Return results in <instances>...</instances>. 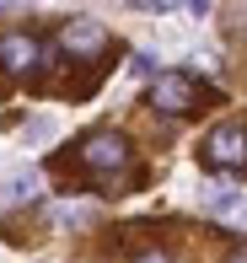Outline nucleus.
I'll list each match as a JSON object with an SVG mask.
<instances>
[{
	"mask_svg": "<svg viewBox=\"0 0 247 263\" xmlns=\"http://www.w3.org/2000/svg\"><path fill=\"white\" fill-rule=\"evenodd\" d=\"M204 161H215V166H247V129L242 124H220V129H210V140H204Z\"/></svg>",
	"mask_w": 247,
	"mask_h": 263,
	"instance_id": "1",
	"label": "nucleus"
},
{
	"mask_svg": "<svg viewBox=\"0 0 247 263\" xmlns=\"http://www.w3.org/2000/svg\"><path fill=\"white\" fill-rule=\"evenodd\" d=\"M150 102H156L161 113L183 118V113H194V107H199V91H194V81H188V76H156V86H150Z\"/></svg>",
	"mask_w": 247,
	"mask_h": 263,
	"instance_id": "2",
	"label": "nucleus"
},
{
	"mask_svg": "<svg viewBox=\"0 0 247 263\" xmlns=\"http://www.w3.org/2000/svg\"><path fill=\"white\" fill-rule=\"evenodd\" d=\"M81 161H86L91 172H119V166L129 161V140L113 135V129H108V135H91L86 145H81Z\"/></svg>",
	"mask_w": 247,
	"mask_h": 263,
	"instance_id": "3",
	"label": "nucleus"
},
{
	"mask_svg": "<svg viewBox=\"0 0 247 263\" xmlns=\"http://www.w3.org/2000/svg\"><path fill=\"white\" fill-rule=\"evenodd\" d=\"M204 215H215V220L242 226V231H247V194L231 188V183H210L204 188Z\"/></svg>",
	"mask_w": 247,
	"mask_h": 263,
	"instance_id": "4",
	"label": "nucleus"
},
{
	"mask_svg": "<svg viewBox=\"0 0 247 263\" xmlns=\"http://www.w3.org/2000/svg\"><path fill=\"white\" fill-rule=\"evenodd\" d=\"M60 43H65L70 54H97L102 43H108V32H102V22H91V16H75V22H65Z\"/></svg>",
	"mask_w": 247,
	"mask_h": 263,
	"instance_id": "5",
	"label": "nucleus"
},
{
	"mask_svg": "<svg viewBox=\"0 0 247 263\" xmlns=\"http://www.w3.org/2000/svg\"><path fill=\"white\" fill-rule=\"evenodd\" d=\"M38 59H43V49L27 38V32H11V38H0V65H6V70H16V76H22V70H32Z\"/></svg>",
	"mask_w": 247,
	"mask_h": 263,
	"instance_id": "6",
	"label": "nucleus"
},
{
	"mask_svg": "<svg viewBox=\"0 0 247 263\" xmlns=\"http://www.w3.org/2000/svg\"><path fill=\"white\" fill-rule=\"evenodd\" d=\"M38 172H32V166H16V172L6 177V183H0V210H16V204H27V199H38Z\"/></svg>",
	"mask_w": 247,
	"mask_h": 263,
	"instance_id": "7",
	"label": "nucleus"
},
{
	"mask_svg": "<svg viewBox=\"0 0 247 263\" xmlns=\"http://www.w3.org/2000/svg\"><path fill=\"white\" fill-rule=\"evenodd\" d=\"M49 135H54V124H49V118H38V124H27V129H22V140H27V145H43Z\"/></svg>",
	"mask_w": 247,
	"mask_h": 263,
	"instance_id": "8",
	"label": "nucleus"
},
{
	"mask_svg": "<svg viewBox=\"0 0 247 263\" xmlns=\"http://www.w3.org/2000/svg\"><path fill=\"white\" fill-rule=\"evenodd\" d=\"M140 263H167V258H161V253H145V258H140Z\"/></svg>",
	"mask_w": 247,
	"mask_h": 263,
	"instance_id": "9",
	"label": "nucleus"
},
{
	"mask_svg": "<svg viewBox=\"0 0 247 263\" xmlns=\"http://www.w3.org/2000/svg\"><path fill=\"white\" fill-rule=\"evenodd\" d=\"M231 263H247V253H231Z\"/></svg>",
	"mask_w": 247,
	"mask_h": 263,
	"instance_id": "10",
	"label": "nucleus"
}]
</instances>
